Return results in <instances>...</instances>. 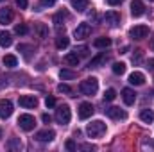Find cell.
Returning <instances> with one entry per match:
<instances>
[{"mask_svg":"<svg viewBox=\"0 0 154 152\" xmlns=\"http://www.w3.org/2000/svg\"><path fill=\"white\" fill-rule=\"evenodd\" d=\"M116 99V91L113 88H109V90H106L104 91V100H108V102H111V100H115Z\"/></svg>","mask_w":154,"mask_h":152,"instance_id":"4dcf8cb0","label":"cell"},{"mask_svg":"<svg viewBox=\"0 0 154 152\" xmlns=\"http://www.w3.org/2000/svg\"><path fill=\"white\" fill-rule=\"evenodd\" d=\"M4 86H7V79H0V88H4Z\"/></svg>","mask_w":154,"mask_h":152,"instance_id":"7bdbcfd3","label":"cell"},{"mask_svg":"<svg viewBox=\"0 0 154 152\" xmlns=\"http://www.w3.org/2000/svg\"><path fill=\"white\" fill-rule=\"evenodd\" d=\"M7 147H9L11 150H20V149H22L20 138H11V140H9V143H7Z\"/></svg>","mask_w":154,"mask_h":152,"instance_id":"f1b7e54d","label":"cell"},{"mask_svg":"<svg viewBox=\"0 0 154 152\" xmlns=\"http://www.w3.org/2000/svg\"><path fill=\"white\" fill-rule=\"evenodd\" d=\"M14 32H16L18 36H25V34L29 32V27H27L25 23H20V25H16V27H14Z\"/></svg>","mask_w":154,"mask_h":152,"instance_id":"f546056e","label":"cell"},{"mask_svg":"<svg viewBox=\"0 0 154 152\" xmlns=\"http://www.w3.org/2000/svg\"><path fill=\"white\" fill-rule=\"evenodd\" d=\"M93 47H95V48H108V47H111V39L106 38V36L97 38L95 41H93Z\"/></svg>","mask_w":154,"mask_h":152,"instance_id":"44dd1931","label":"cell"},{"mask_svg":"<svg viewBox=\"0 0 154 152\" xmlns=\"http://www.w3.org/2000/svg\"><path fill=\"white\" fill-rule=\"evenodd\" d=\"M93 106L90 104V102H82L81 106H79V118L81 120H86V118H90L91 114H93Z\"/></svg>","mask_w":154,"mask_h":152,"instance_id":"7c38bea8","label":"cell"},{"mask_svg":"<svg viewBox=\"0 0 154 152\" xmlns=\"http://www.w3.org/2000/svg\"><path fill=\"white\" fill-rule=\"evenodd\" d=\"M75 54L77 56H88V47H77Z\"/></svg>","mask_w":154,"mask_h":152,"instance_id":"836d02e7","label":"cell"},{"mask_svg":"<svg viewBox=\"0 0 154 152\" xmlns=\"http://www.w3.org/2000/svg\"><path fill=\"white\" fill-rule=\"evenodd\" d=\"M70 118H72V113H70V108L66 104H63V106H59L56 109V120H57V123L66 125L70 122Z\"/></svg>","mask_w":154,"mask_h":152,"instance_id":"3957f363","label":"cell"},{"mask_svg":"<svg viewBox=\"0 0 154 152\" xmlns=\"http://www.w3.org/2000/svg\"><path fill=\"white\" fill-rule=\"evenodd\" d=\"M104 113L108 114L109 118H113V120H120V118L127 116V113L124 109H120V108H108V109H104Z\"/></svg>","mask_w":154,"mask_h":152,"instance_id":"5bb4252c","label":"cell"},{"mask_svg":"<svg viewBox=\"0 0 154 152\" xmlns=\"http://www.w3.org/2000/svg\"><path fill=\"white\" fill-rule=\"evenodd\" d=\"M54 138H56V132H54L52 129H43V131H38V132H36V140H38V141H43V143L52 141Z\"/></svg>","mask_w":154,"mask_h":152,"instance_id":"8fae6325","label":"cell"},{"mask_svg":"<svg viewBox=\"0 0 154 152\" xmlns=\"http://www.w3.org/2000/svg\"><path fill=\"white\" fill-rule=\"evenodd\" d=\"M147 66H149V70H154V59H149L147 61Z\"/></svg>","mask_w":154,"mask_h":152,"instance_id":"b9f144b4","label":"cell"},{"mask_svg":"<svg viewBox=\"0 0 154 152\" xmlns=\"http://www.w3.org/2000/svg\"><path fill=\"white\" fill-rule=\"evenodd\" d=\"M90 32H91V27L88 25V23H79L75 27V31H74V36L77 39H84L90 36Z\"/></svg>","mask_w":154,"mask_h":152,"instance_id":"ba28073f","label":"cell"},{"mask_svg":"<svg viewBox=\"0 0 154 152\" xmlns=\"http://www.w3.org/2000/svg\"><path fill=\"white\" fill-rule=\"evenodd\" d=\"M79 149H81V150H91V149H93V145H88V143H84V145H81Z\"/></svg>","mask_w":154,"mask_h":152,"instance_id":"60d3db41","label":"cell"},{"mask_svg":"<svg viewBox=\"0 0 154 152\" xmlns=\"http://www.w3.org/2000/svg\"><path fill=\"white\" fill-rule=\"evenodd\" d=\"M147 34H149V27L147 25H134L129 31V36L133 39H143V38H147Z\"/></svg>","mask_w":154,"mask_h":152,"instance_id":"8992f818","label":"cell"},{"mask_svg":"<svg viewBox=\"0 0 154 152\" xmlns=\"http://www.w3.org/2000/svg\"><path fill=\"white\" fill-rule=\"evenodd\" d=\"M152 48H154V43H152Z\"/></svg>","mask_w":154,"mask_h":152,"instance_id":"f6af8a7d","label":"cell"},{"mask_svg":"<svg viewBox=\"0 0 154 152\" xmlns=\"http://www.w3.org/2000/svg\"><path fill=\"white\" fill-rule=\"evenodd\" d=\"M129 82H131L133 86H142V84L145 82V75H143L142 72H133V74L129 75Z\"/></svg>","mask_w":154,"mask_h":152,"instance_id":"e0dca14e","label":"cell"},{"mask_svg":"<svg viewBox=\"0 0 154 152\" xmlns=\"http://www.w3.org/2000/svg\"><path fill=\"white\" fill-rule=\"evenodd\" d=\"M34 32L38 34V38L45 39L48 36V27H47L45 23H36V25H34Z\"/></svg>","mask_w":154,"mask_h":152,"instance_id":"d6986e66","label":"cell"},{"mask_svg":"<svg viewBox=\"0 0 154 152\" xmlns=\"http://www.w3.org/2000/svg\"><path fill=\"white\" fill-rule=\"evenodd\" d=\"M18 125H20V129H23V131H32L34 129V125H36V118L32 116V114H20V118H18Z\"/></svg>","mask_w":154,"mask_h":152,"instance_id":"277c9868","label":"cell"},{"mask_svg":"<svg viewBox=\"0 0 154 152\" xmlns=\"http://www.w3.org/2000/svg\"><path fill=\"white\" fill-rule=\"evenodd\" d=\"M18 52H22V54L25 56V59H29V57H31V54L34 52V47H32V45H25V43H20V45H18Z\"/></svg>","mask_w":154,"mask_h":152,"instance_id":"7402d4cb","label":"cell"},{"mask_svg":"<svg viewBox=\"0 0 154 152\" xmlns=\"http://www.w3.org/2000/svg\"><path fill=\"white\" fill-rule=\"evenodd\" d=\"M16 5H18L20 9H27L29 4H27V0H16Z\"/></svg>","mask_w":154,"mask_h":152,"instance_id":"8d00e7d4","label":"cell"},{"mask_svg":"<svg viewBox=\"0 0 154 152\" xmlns=\"http://www.w3.org/2000/svg\"><path fill=\"white\" fill-rule=\"evenodd\" d=\"M104 22H106L109 27H116V25L120 23V14H118L116 11H108V13L104 14Z\"/></svg>","mask_w":154,"mask_h":152,"instance_id":"4fadbf2b","label":"cell"},{"mask_svg":"<svg viewBox=\"0 0 154 152\" xmlns=\"http://www.w3.org/2000/svg\"><path fill=\"white\" fill-rule=\"evenodd\" d=\"M66 149H68V150H77L75 143H74L72 140H68V141H66Z\"/></svg>","mask_w":154,"mask_h":152,"instance_id":"f35d334b","label":"cell"},{"mask_svg":"<svg viewBox=\"0 0 154 152\" xmlns=\"http://www.w3.org/2000/svg\"><path fill=\"white\" fill-rule=\"evenodd\" d=\"M57 0H39V5L41 7H50V5H54Z\"/></svg>","mask_w":154,"mask_h":152,"instance_id":"d590c367","label":"cell"},{"mask_svg":"<svg viewBox=\"0 0 154 152\" xmlns=\"http://www.w3.org/2000/svg\"><path fill=\"white\" fill-rule=\"evenodd\" d=\"M13 18H14V14H13V11H11L9 7L0 9V23L7 25V23H11V22H13Z\"/></svg>","mask_w":154,"mask_h":152,"instance_id":"9a60e30c","label":"cell"},{"mask_svg":"<svg viewBox=\"0 0 154 152\" xmlns=\"http://www.w3.org/2000/svg\"><path fill=\"white\" fill-rule=\"evenodd\" d=\"M79 91H81L82 95H88V97L95 95V93L99 91V81H97L95 77H88V79L81 81V84H79Z\"/></svg>","mask_w":154,"mask_h":152,"instance_id":"6da1fadb","label":"cell"},{"mask_svg":"<svg viewBox=\"0 0 154 152\" xmlns=\"http://www.w3.org/2000/svg\"><path fill=\"white\" fill-rule=\"evenodd\" d=\"M59 77H61L63 81H72V79H75V77H77V74H75V72H72V70L63 68V70H59Z\"/></svg>","mask_w":154,"mask_h":152,"instance_id":"484cf974","label":"cell"},{"mask_svg":"<svg viewBox=\"0 0 154 152\" xmlns=\"http://www.w3.org/2000/svg\"><path fill=\"white\" fill-rule=\"evenodd\" d=\"M66 18H68V13L61 9V11H57V13L52 16V23H54L56 27H61V25L65 23V20H66Z\"/></svg>","mask_w":154,"mask_h":152,"instance_id":"2e32d148","label":"cell"},{"mask_svg":"<svg viewBox=\"0 0 154 152\" xmlns=\"http://www.w3.org/2000/svg\"><path fill=\"white\" fill-rule=\"evenodd\" d=\"M86 132L90 138H100L106 132V123L102 120H93L91 123L86 125Z\"/></svg>","mask_w":154,"mask_h":152,"instance_id":"7a4b0ae2","label":"cell"},{"mask_svg":"<svg viewBox=\"0 0 154 152\" xmlns=\"http://www.w3.org/2000/svg\"><path fill=\"white\" fill-rule=\"evenodd\" d=\"M68 45H70V39L66 38V36H57V39H56V47H57L59 50L66 48Z\"/></svg>","mask_w":154,"mask_h":152,"instance_id":"4316f807","label":"cell"},{"mask_svg":"<svg viewBox=\"0 0 154 152\" xmlns=\"http://www.w3.org/2000/svg\"><path fill=\"white\" fill-rule=\"evenodd\" d=\"M106 2H108L109 5H120V4H122L124 0H106Z\"/></svg>","mask_w":154,"mask_h":152,"instance_id":"ab89813d","label":"cell"},{"mask_svg":"<svg viewBox=\"0 0 154 152\" xmlns=\"http://www.w3.org/2000/svg\"><path fill=\"white\" fill-rule=\"evenodd\" d=\"M88 4H90V0H72V7L75 11H79V13L86 11L88 9Z\"/></svg>","mask_w":154,"mask_h":152,"instance_id":"603a6c76","label":"cell"},{"mask_svg":"<svg viewBox=\"0 0 154 152\" xmlns=\"http://www.w3.org/2000/svg\"><path fill=\"white\" fill-rule=\"evenodd\" d=\"M2 132H4V131H2V127H0V138H2Z\"/></svg>","mask_w":154,"mask_h":152,"instance_id":"ee69618b","label":"cell"},{"mask_svg":"<svg viewBox=\"0 0 154 152\" xmlns=\"http://www.w3.org/2000/svg\"><path fill=\"white\" fill-rule=\"evenodd\" d=\"M143 13H145V4L142 0H133L131 2V14L134 18H140Z\"/></svg>","mask_w":154,"mask_h":152,"instance_id":"9c48e42d","label":"cell"},{"mask_svg":"<svg viewBox=\"0 0 154 152\" xmlns=\"http://www.w3.org/2000/svg\"><path fill=\"white\" fill-rule=\"evenodd\" d=\"M0 45H2L4 48L13 45V36H11V32H7V31H0Z\"/></svg>","mask_w":154,"mask_h":152,"instance_id":"ac0fdd59","label":"cell"},{"mask_svg":"<svg viewBox=\"0 0 154 152\" xmlns=\"http://www.w3.org/2000/svg\"><path fill=\"white\" fill-rule=\"evenodd\" d=\"M18 104L25 109H34V108H38V99L34 95H22L18 99Z\"/></svg>","mask_w":154,"mask_h":152,"instance_id":"5b68a950","label":"cell"},{"mask_svg":"<svg viewBox=\"0 0 154 152\" xmlns=\"http://www.w3.org/2000/svg\"><path fill=\"white\" fill-rule=\"evenodd\" d=\"M122 100L125 106H133L136 102V93L131 90V88H124L122 90Z\"/></svg>","mask_w":154,"mask_h":152,"instance_id":"30bf717a","label":"cell"},{"mask_svg":"<svg viewBox=\"0 0 154 152\" xmlns=\"http://www.w3.org/2000/svg\"><path fill=\"white\" fill-rule=\"evenodd\" d=\"M41 120H43V123H50V122H52V116H50V114H41Z\"/></svg>","mask_w":154,"mask_h":152,"instance_id":"74e56055","label":"cell"},{"mask_svg":"<svg viewBox=\"0 0 154 152\" xmlns=\"http://www.w3.org/2000/svg\"><path fill=\"white\" fill-rule=\"evenodd\" d=\"M57 91H59V93H66V95H72V93H74V90H72L68 84H59V86H57Z\"/></svg>","mask_w":154,"mask_h":152,"instance_id":"d6a6232c","label":"cell"},{"mask_svg":"<svg viewBox=\"0 0 154 152\" xmlns=\"http://www.w3.org/2000/svg\"><path fill=\"white\" fill-rule=\"evenodd\" d=\"M124 72H125V65H124V63H115V65H113V74L122 75Z\"/></svg>","mask_w":154,"mask_h":152,"instance_id":"1f68e13d","label":"cell"},{"mask_svg":"<svg viewBox=\"0 0 154 152\" xmlns=\"http://www.w3.org/2000/svg\"><path fill=\"white\" fill-rule=\"evenodd\" d=\"M4 66H7V68H14V66H18V59H16V56H13V54H7V56H4Z\"/></svg>","mask_w":154,"mask_h":152,"instance_id":"ffe728a7","label":"cell"},{"mask_svg":"<svg viewBox=\"0 0 154 152\" xmlns=\"http://www.w3.org/2000/svg\"><path fill=\"white\" fill-rule=\"evenodd\" d=\"M45 106H47V108H54V106H56V99H54V97H47V99H45Z\"/></svg>","mask_w":154,"mask_h":152,"instance_id":"e575fe53","label":"cell"},{"mask_svg":"<svg viewBox=\"0 0 154 152\" xmlns=\"http://www.w3.org/2000/svg\"><path fill=\"white\" fill-rule=\"evenodd\" d=\"M13 114V102L9 99H2L0 100V118L5 120Z\"/></svg>","mask_w":154,"mask_h":152,"instance_id":"52a82bcc","label":"cell"},{"mask_svg":"<svg viewBox=\"0 0 154 152\" xmlns=\"http://www.w3.org/2000/svg\"><path fill=\"white\" fill-rule=\"evenodd\" d=\"M140 118H142V122H145V123H152L154 122V111L152 109H142Z\"/></svg>","mask_w":154,"mask_h":152,"instance_id":"cb8c5ba5","label":"cell"},{"mask_svg":"<svg viewBox=\"0 0 154 152\" xmlns=\"http://www.w3.org/2000/svg\"><path fill=\"white\" fill-rule=\"evenodd\" d=\"M106 61H108V56H104V54H102V56H97L95 59H91L90 66H91V68H97L99 65H102V63H106Z\"/></svg>","mask_w":154,"mask_h":152,"instance_id":"83f0119b","label":"cell"},{"mask_svg":"<svg viewBox=\"0 0 154 152\" xmlns=\"http://www.w3.org/2000/svg\"><path fill=\"white\" fill-rule=\"evenodd\" d=\"M65 63L70 65V66H77V65H79V56H77L75 52L66 54V56H65Z\"/></svg>","mask_w":154,"mask_h":152,"instance_id":"d4e9b609","label":"cell"}]
</instances>
